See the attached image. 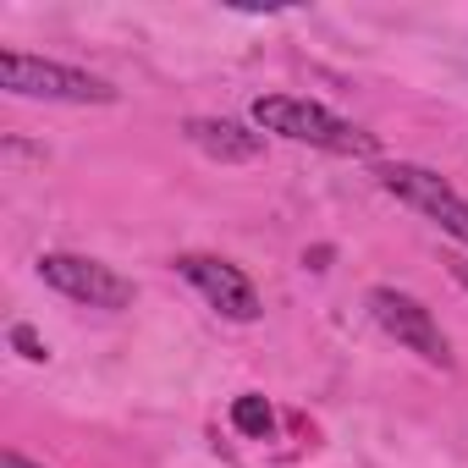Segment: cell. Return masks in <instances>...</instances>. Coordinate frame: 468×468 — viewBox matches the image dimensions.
Masks as SVG:
<instances>
[{
	"mask_svg": "<svg viewBox=\"0 0 468 468\" xmlns=\"http://www.w3.org/2000/svg\"><path fill=\"white\" fill-rule=\"evenodd\" d=\"M446 271H452V282H457V287H468V254H452V260H446Z\"/></svg>",
	"mask_w": 468,
	"mask_h": 468,
	"instance_id": "10",
	"label": "cell"
},
{
	"mask_svg": "<svg viewBox=\"0 0 468 468\" xmlns=\"http://www.w3.org/2000/svg\"><path fill=\"white\" fill-rule=\"evenodd\" d=\"M182 138L220 165H249L265 154V133H249L243 122H226V116H193L182 122Z\"/></svg>",
	"mask_w": 468,
	"mask_h": 468,
	"instance_id": "7",
	"label": "cell"
},
{
	"mask_svg": "<svg viewBox=\"0 0 468 468\" xmlns=\"http://www.w3.org/2000/svg\"><path fill=\"white\" fill-rule=\"evenodd\" d=\"M380 187H386L391 198L413 204L419 215H430L452 243L468 249V198H463L446 176H435L430 165H408V160H397V165H380Z\"/></svg>",
	"mask_w": 468,
	"mask_h": 468,
	"instance_id": "3",
	"label": "cell"
},
{
	"mask_svg": "<svg viewBox=\"0 0 468 468\" xmlns=\"http://www.w3.org/2000/svg\"><path fill=\"white\" fill-rule=\"evenodd\" d=\"M254 122L287 144H309V149H331V154H375V133L342 122L336 111L314 105V100H298V94H265L254 100Z\"/></svg>",
	"mask_w": 468,
	"mask_h": 468,
	"instance_id": "1",
	"label": "cell"
},
{
	"mask_svg": "<svg viewBox=\"0 0 468 468\" xmlns=\"http://www.w3.org/2000/svg\"><path fill=\"white\" fill-rule=\"evenodd\" d=\"M369 314H375V325H380L386 336H397L408 353H419V358L435 364V369H452V347H446L435 314H430L419 298H408V292H397V287H375V292H369Z\"/></svg>",
	"mask_w": 468,
	"mask_h": 468,
	"instance_id": "4",
	"label": "cell"
},
{
	"mask_svg": "<svg viewBox=\"0 0 468 468\" xmlns=\"http://www.w3.org/2000/svg\"><path fill=\"white\" fill-rule=\"evenodd\" d=\"M0 468H39V463H28L23 452H6V457H0Z\"/></svg>",
	"mask_w": 468,
	"mask_h": 468,
	"instance_id": "11",
	"label": "cell"
},
{
	"mask_svg": "<svg viewBox=\"0 0 468 468\" xmlns=\"http://www.w3.org/2000/svg\"><path fill=\"white\" fill-rule=\"evenodd\" d=\"M39 276H45V287H56L72 303H89V309H127L133 303V282L100 260H83V254H45Z\"/></svg>",
	"mask_w": 468,
	"mask_h": 468,
	"instance_id": "5",
	"label": "cell"
},
{
	"mask_svg": "<svg viewBox=\"0 0 468 468\" xmlns=\"http://www.w3.org/2000/svg\"><path fill=\"white\" fill-rule=\"evenodd\" d=\"M12 347H17L28 364H45V358H50V353H45V342L34 336V325H12Z\"/></svg>",
	"mask_w": 468,
	"mask_h": 468,
	"instance_id": "9",
	"label": "cell"
},
{
	"mask_svg": "<svg viewBox=\"0 0 468 468\" xmlns=\"http://www.w3.org/2000/svg\"><path fill=\"white\" fill-rule=\"evenodd\" d=\"M176 276L193 282L209 309H220L226 320H238V325L260 320V309H265L260 292H254V282L231 265V260H215V254H176Z\"/></svg>",
	"mask_w": 468,
	"mask_h": 468,
	"instance_id": "6",
	"label": "cell"
},
{
	"mask_svg": "<svg viewBox=\"0 0 468 468\" xmlns=\"http://www.w3.org/2000/svg\"><path fill=\"white\" fill-rule=\"evenodd\" d=\"M231 430H238V435H249V441H265V435L276 430V413H271V402H265L260 391H243L238 402H231Z\"/></svg>",
	"mask_w": 468,
	"mask_h": 468,
	"instance_id": "8",
	"label": "cell"
},
{
	"mask_svg": "<svg viewBox=\"0 0 468 468\" xmlns=\"http://www.w3.org/2000/svg\"><path fill=\"white\" fill-rule=\"evenodd\" d=\"M0 89L17 100H61V105H116V89L83 67L23 56V50H0Z\"/></svg>",
	"mask_w": 468,
	"mask_h": 468,
	"instance_id": "2",
	"label": "cell"
}]
</instances>
